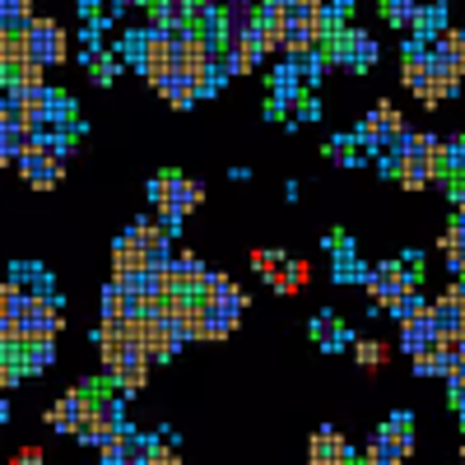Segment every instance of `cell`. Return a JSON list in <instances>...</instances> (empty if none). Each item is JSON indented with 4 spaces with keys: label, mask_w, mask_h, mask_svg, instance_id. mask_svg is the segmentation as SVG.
<instances>
[{
    "label": "cell",
    "mask_w": 465,
    "mask_h": 465,
    "mask_svg": "<svg viewBox=\"0 0 465 465\" xmlns=\"http://www.w3.org/2000/svg\"><path fill=\"white\" fill-rule=\"evenodd\" d=\"M456 223H465V191L456 196Z\"/></svg>",
    "instance_id": "obj_37"
},
{
    "label": "cell",
    "mask_w": 465,
    "mask_h": 465,
    "mask_svg": "<svg viewBox=\"0 0 465 465\" xmlns=\"http://www.w3.org/2000/svg\"><path fill=\"white\" fill-rule=\"evenodd\" d=\"M19 61H28V37H24V28H5L0 33V65H19Z\"/></svg>",
    "instance_id": "obj_19"
},
{
    "label": "cell",
    "mask_w": 465,
    "mask_h": 465,
    "mask_svg": "<svg viewBox=\"0 0 465 465\" xmlns=\"http://www.w3.org/2000/svg\"><path fill=\"white\" fill-rule=\"evenodd\" d=\"M37 15H33V0H0V24L5 28H28Z\"/></svg>",
    "instance_id": "obj_21"
},
{
    "label": "cell",
    "mask_w": 465,
    "mask_h": 465,
    "mask_svg": "<svg viewBox=\"0 0 465 465\" xmlns=\"http://www.w3.org/2000/svg\"><path fill=\"white\" fill-rule=\"evenodd\" d=\"M326 153H331L335 163H359V159H363L354 140H331V149H326Z\"/></svg>",
    "instance_id": "obj_30"
},
{
    "label": "cell",
    "mask_w": 465,
    "mask_h": 465,
    "mask_svg": "<svg viewBox=\"0 0 465 465\" xmlns=\"http://www.w3.org/2000/svg\"><path fill=\"white\" fill-rule=\"evenodd\" d=\"M451 94H456V84H451V80H442V74H433V80L419 89V103H423V107H438V103H447Z\"/></svg>",
    "instance_id": "obj_26"
},
{
    "label": "cell",
    "mask_w": 465,
    "mask_h": 465,
    "mask_svg": "<svg viewBox=\"0 0 465 465\" xmlns=\"http://www.w3.org/2000/svg\"><path fill=\"white\" fill-rule=\"evenodd\" d=\"M307 280H312V265H307V261H289V256H284V261L275 265V275H270V289L293 298V293H302V289H307Z\"/></svg>",
    "instance_id": "obj_13"
},
{
    "label": "cell",
    "mask_w": 465,
    "mask_h": 465,
    "mask_svg": "<svg viewBox=\"0 0 465 465\" xmlns=\"http://www.w3.org/2000/svg\"><path fill=\"white\" fill-rule=\"evenodd\" d=\"M0 423H5V396H0Z\"/></svg>",
    "instance_id": "obj_38"
},
{
    "label": "cell",
    "mask_w": 465,
    "mask_h": 465,
    "mask_svg": "<svg viewBox=\"0 0 465 465\" xmlns=\"http://www.w3.org/2000/svg\"><path fill=\"white\" fill-rule=\"evenodd\" d=\"M19 372H47L52 368V344H24L19 354H15Z\"/></svg>",
    "instance_id": "obj_20"
},
{
    "label": "cell",
    "mask_w": 465,
    "mask_h": 465,
    "mask_svg": "<svg viewBox=\"0 0 465 465\" xmlns=\"http://www.w3.org/2000/svg\"><path fill=\"white\" fill-rule=\"evenodd\" d=\"M442 168L465 173V140H451V144H447V163H442Z\"/></svg>",
    "instance_id": "obj_33"
},
{
    "label": "cell",
    "mask_w": 465,
    "mask_h": 465,
    "mask_svg": "<svg viewBox=\"0 0 465 465\" xmlns=\"http://www.w3.org/2000/svg\"><path fill=\"white\" fill-rule=\"evenodd\" d=\"M401 74H405V84L419 94L423 84L433 80V61H429V43H414L405 47V61H401Z\"/></svg>",
    "instance_id": "obj_14"
},
{
    "label": "cell",
    "mask_w": 465,
    "mask_h": 465,
    "mask_svg": "<svg viewBox=\"0 0 465 465\" xmlns=\"http://www.w3.org/2000/svg\"><path fill=\"white\" fill-rule=\"evenodd\" d=\"M112 381H116V391H122V396H140V391H144V381H149V359L135 349V354L112 372Z\"/></svg>",
    "instance_id": "obj_15"
},
{
    "label": "cell",
    "mask_w": 465,
    "mask_h": 465,
    "mask_svg": "<svg viewBox=\"0 0 465 465\" xmlns=\"http://www.w3.org/2000/svg\"><path fill=\"white\" fill-rule=\"evenodd\" d=\"M312 340H322L326 349H335V344H344L349 335H344V326H340V322L326 312V317H317V322H312Z\"/></svg>",
    "instance_id": "obj_24"
},
{
    "label": "cell",
    "mask_w": 465,
    "mask_h": 465,
    "mask_svg": "<svg viewBox=\"0 0 465 465\" xmlns=\"http://www.w3.org/2000/svg\"><path fill=\"white\" fill-rule=\"evenodd\" d=\"M423 307H429V302L419 298V289H410V293H401V298L391 302V317H396V322L405 326V322H414V317L423 312Z\"/></svg>",
    "instance_id": "obj_25"
},
{
    "label": "cell",
    "mask_w": 465,
    "mask_h": 465,
    "mask_svg": "<svg viewBox=\"0 0 465 465\" xmlns=\"http://www.w3.org/2000/svg\"><path fill=\"white\" fill-rule=\"evenodd\" d=\"M433 317H438V331H442V335H460V331H465V280H456L451 289L438 293Z\"/></svg>",
    "instance_id": "obj_8"
},
{
    "label": "cell",
    "mask_w": 465,
    "mask_h": 465,
    "mask_svg": "<svg viewBox=\"0 0 465 465\" xmlns=\"http://www.w3.org/2000/svg\"><path fill=\"white\" fill-rule=\"evenodd\" d=\"M414 28H419V33H429V37H438V33L447 28V5H442V0H438V5H429V10H419Z\"/></svg>",
    "instance_id": "obj_27"
},
{
    "label": "cell",
    "mask_w": 465,
    "mask_h": 465,
    "mask_svg": "<svg viewBox=\"0 0 465 465\" xmlns=\"http://www.w3.org/2000/svg\"><path fill=\"white\" fill-rule=\"evenodd\" d=\"M377 442L396 456V465H405V460L414 456V429H410V414L386 419V423H381V433H377Z\"/></svg>",
    "instance_id": "obj_10"
},
{
    "label": "cell",
    "mask_w": 465,
    "mask_h": 465,
    "mask_svg": "<svg viewBox=\"0 0 465 465\" xmlns=\"http://www.w3.org/2000/svg\"><path fill=\"white\" fill-rule=\"evenodd\" d=\"M261 56H265L261 28H256V33H242V37H232V43H228V70H232V74H252V70L261 65Z\"/></svg>",
    "instance_id": "obj_12"
},
{
    "label": "cell",
    "mask_w": 465,
    "mask_h": 465,
    "mask_svg": "<svg viewBox=\"0 0 465 465\" xmlns=\"http://www.w3.org/2000/svg\"><path fill=\"white\" fill-rule=\"evenodd\" d=\"M307 465H354V451L335 429H317L307 442Z\"/></svg>",
    "instance_id": "obj_7"
},
{
    "label": "cell",
    "mask_w": 465,
    "mask_h": 465,
    "mask_svg": "<svg viewBox=\"0 0 465 465\" xmlns=\"http://www.w3.org/2000/svg\"><path fill=\"white\" fill-rule=\"evenodd\" d=\"M442 331H438V317H433V307H423V312L414 322L401 326V349L414 359V354H429V349H438Z\"/></svg>",
    "instance_id": "obj_6"
},
{
    "label": "cell",
    "mask_w": 465,
    "mask_h": 465,
    "mask_svg": "<svg viewBox=\"0 0 465 465\" xmlns=\"http://www.w3.org/2000/svg\"><path fill=\"white\" fill-rule=\"evenodd\" d=\"M173 107H191V103H196V89H191V80H186V74H173V80L159 89Z\"/></svg>",
    "instance_id": "obj_23"
},
{
    "label": "cell",
    "mask_w": 465,
    "mask_h": 465,
    "mask_svg": "<svg viewBox=\"0 0 465 465\" xmlns=\"http://www.w3.org/2000/svg\"><path fill=\"white\" fill-rule=\"evenodd\" d=\"M61 173H65V159L47 144V135H43V144L28 149L24 159H19V177H24L33 191H52V186L61 182Z\"/></svg>",
    "instance_id": "obj_2"
},
{
    "label": "cell",
    "mask_w": 465,
    "mask_h": 465,
    "mask_svg": "<svg viewBox=\"0 0 465 465\" xmlns=\"http://www.w3.org/2000/svg\"><path fill=\"white\" fill-rule=\"evenodd\" d=\"M103 391V386H74V391H65L52 410H47V423H52V429L56 433H80V423L89 419V410H94V396Z\"/></svg>",
    "instance_id": "obj_3"
},
{
    "label": "cell",
    "mask_w": 465,
    "mask_h": 465,
    "mask_svg": "<svg viewBox=\"0 0 465 465\" xmlns=\"http://www.w3.org/2000/svg\"><path fill=\"white\" fill-rule=\"evenodd\" d=\"M354 359H359V368L381 372L386 359H391V344H386V340H354Z\"/></svg>",
    "instance_id": "obj_17"
},
{
    "label": "cell",
    "mask_w": 465,
    "mask_h": 465,
    "mask_svg": "<svg viewBox=\"0 0 465 465\" xmlns=\"http://www.w3.org/2000/svg\"><path fill=\"white\" fill-rule=\"evenodd\" d=\"M280 261H284V256H280V252H270V247H256V252H252V270H256V275H265V280L275 275V265H280Z\"/></svg>",
    "instance_id": "obj_29"
},
{
    "label": "cell",
    "mask_w": 465,
    "mask_h": 465,
    "mask_svg": "<svg viewBox=\"0 0 465 465\" xmlns=\"http://www.w3.org/2000/svg\"><path fill=\"white\" fill-rule=\"evenodd\" d=\"M359 465H396V456H391V451H386L381 442H372V447L363 451V460H359Z\"/></svg>",
    "instance_id": "obj_34"
},
{
    "label": "cell",
    "mask_w": 465,
    "mask_h": 465,
    "mask_svg": "<svg viewBox=\"0 0 465 465\" xmlns=\"http://www.w3.org/2000/svg\"><path fill=\"white\" fill-rule=\"evenodd\" d=\"M144 465H186L182 456H177V447H168V442H153L149 447V460Z\"/></svg>",
    "instance_id": "obj_31"
},
{
    "label": "cell",
    "mask_w": 465,
    "mask_h": 465,
    "mask_svg": "<svg viewBox=\"0 0 465 465\" xmlns=\"http://www.w3.org/2000/svg\"><path fill=\"white\" fill-rule=\"evenodd\" d=\"M372 116H377V122H381V135L391 140V144H396V140L405 135V112H401V107H396L391 98H381V103L372 107Z\"/></svg>",
    "instance_id": "obj_18"
},
{
    "label": "cell",
    "mask_w": 465,
    "mask_h": 465,
    "mask_svg": "<svg viewBox=\"0 0 465 465\" xmlns=\"http://www.w3.org/2000/svg\"><path fill=\"white\" fill-rule=\"evenodd\" d=\"M0 163H15V153H10V140H5V126H0Z\"/></svg>",
    "instance_id": "obj_36"
},
{
    "label": "cell",
    "mask_w": 465,
    "mask_h": 465,
    "mask_svg": "<svg viewBox=\"0 0 465 465\" xmlns=\"http://www.w3.org/2000/svg\"><path fill=\"white\" fill-rule=\"evenodd\" d=\"M24 37H28V56L33 61H43V65H65V28L61 24H52V19H33L28 28H24Z\"/></svg>",
    "instance_id": "obj_5"
},
{
    "label": "cell",
    "mask_w": 465,
    "mask_h": 465,
    "mask_svg": "<svg viewBox=\"0 0 465 465\" xmlns=\"http://www.w3.org/2000/svg\"><path fill=\"white\" fill-rule=\"evenodd\" d=\"M24 372H19V363H15V354H0V391H5V386H15Z\"/></svg>",
    "instance_id": "obj_32"
},
{
    "label": "cell",
    "mask_w": 465,
    "mask_h": 465,
    "mask_svg": "<svg viewBox=\"0 0 465 465\" xmlns=\"http://www.w3.org/2000/svg\"><path fill=\"white\" fill-rule=\"evenodd\" d=\"M173 280H177V293L201 298V289H205V280H210V270H205V261H201L196 252H177V256H173Z\"/></svg>",
    "instance_id": "obj_9"
},
{
    "label": "cell",
    "mask_w": 465,
    "mask_h": 465,
    "mask_svg": "<svg viewBox=\"0 0 465 465\" xmlns=\"http://www.w3.org/2000/svg\"><path fill=\"white\" fill-rule=\"evenodd\" d=\"M0 33H5V24H0Z\"/></svg>",
    "instance_id": "obj_39"
},
{
    "label": "cell",
    "mask_w": 465,
    "mask_h": 465,
    "mask_svg": "<svg viewBox=\"0 0 465 465\" xmlns=\"http://www.w3.org/2000/svg\"><path fill=\"white\" fill-rule=\"evenodd\" d=\"M10 465H43V447H19Z\"/></svg>",
    "instance_id": "obj_35"
},
{
    "label": "cell",
    "mask_w": 465,
    "mask_h": 465,
    "mask_svg": "<svg viewBox=\"0 0 465 465\" xmlns=\"http://www.w3.org/2000/svg\"><path fill=\"white\" fill-rule=\"evenodd\" d=\"M89 74H94V84H112V74H116V56L94 52V56H89Z\"/></svg>",
    "instance_id": "obj_28"
},
{
    "label": "cell",
    "mask_w": 465,
    "mask_h": 465,
    "mask_svg": "<svg viewBox=\"0 0 465 465\" xmlns=\"http://www.w3.org/2000/svg\"><path fill=\"white\" fill-rule=\"evenodd\" d=\"M429 61H433V74L460 84L465 80V33L460 28H442L429 43Z\"/></svg>",
    "instance_id": "obj_4"
},
{
    "label": "cell",
    "mask_w": 465,
    "mask_h": 465,
    "mask_svg": "<svg viewBox=\"0 0 465 465\" xmlns=\"http://www.w3.org/2000/svg\"><path fill=\"white\" fill-rule=\"evenodd\" d=\"M381 15H386V24H396V28H414L419 5L414 0H381Z\"/></svg>",
    "instance_id": "obj_22"
},
{
    "label": "cell",
    "mask_w": 465,
    "mask_h": 465,
    "mask_svg": "<svg viewBox=\"0 0 465 465\" xmlns=\"http://www.w3.org/2000/svg\"><path fill=\"white\" fill-rule=\"evenodd\" d=\"M19 326H24V344H52L61 331V302L52 293H28Z\"/></svg>",
    "instance_id": "obj_1"
},
{
    "label": "cell",
    "mask_w": 465,
    "mask_h": 465,
    "mask_svg": "<svg viewBox=\"0 0 465 465\" xmlns=\"http://www.w3.org/2000/svg\"><path fill=\"white\" fill-rule=\"evenodd\" d=\"M438 242H442V252H447V265L465 280V223H456V219H451V223H447V232H442Z\"/></svg>",
    "instance_id": "obj_16"
},
{
    "label": "cell",
    "mask_w": 465,
    "mask_h": 465,
    "mask_svg": "<svg viewBox=\"0 0 465 465\" xmlns=\"http://www.w3.org/2000/svg\"><path fill=\"white\" fill-rule=\"evenodd\" d=\"M140 270H149V252L131 238V232H122V238L112 242V275H140Z\"/></svg>",
    "instance_id": "obj_11"
}]
</instances>
